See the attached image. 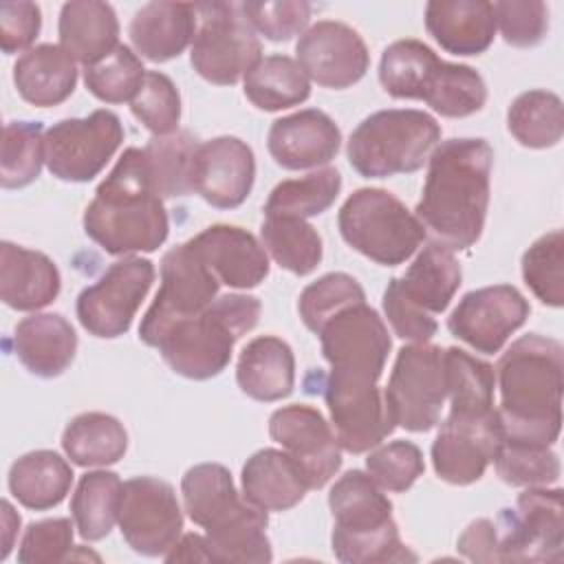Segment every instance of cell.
Listing matches in <instances>:
<instances>
[{
	"instance_id": "29",
	"label": "cell",
	"mask_w": 564,
	"mask_h": 564,
	"mask_svg": "<svg viewBox=\"0 0 564 564\" xmlns=\"http://www.w3.org/2000/svg\"><path fill=\"white\" fill-rule=\"evenodd\" d=\"M13 84L24 101L51 108L66 101L77 86V66L59 44H37L13 64Z\"/></svg>"
},
{
	"instance_id": "7",
	"label": "cell",
	"mask_w": 564,
	"mask_h": 564,
	"mask_svg": "<svg viewBox=\"0 0 564 564\" xmlns=\"http://www.w3.org/2000/svg\"><path fill=\"white\" fill-rule=\"evenodd\" d=\"M322 355L330 364L324 399L370 392L383 375L392 339L379 313L364 302L330 315L315 333Z\"/></svg>"
},
{
	"instance_id": "22",
	"label": "cell",
	"mask_w": 564,
	"mask_h": 564,
	"mask_svg": "<svg viewBox=\"0 0 564 564\" xmlns=\"http://www.w3.org/2000/svg\"><path fill=\"white\" fill-rule=\"evenodd\" d=\"M341 145L337 123L317 108H306L269 128L267 148L273 161L284 170H308L330 163Z\"/></svg>"
},
{
	"instance_id": "3",
	"label": "cell",
	"mask_w": 564,
	"mask_h": 564,
	"mask_svg": "<svg viewBox=\"0 0 564 564\" xmlns=\"http://www.w3.org/2000/svg\"><path fill=\"white\" fill-rule=\"evenodd\" d=\"M84 231L110 256L156 251L170 231L145 152L128 148L84 212Z\"/></svg>"
},
{
	"instance_id": "37",
	"label": "cell",
	"mask_w": 564,
	"mask_h": 564,
	"mask_svg": "<svg viewBox=\"0 0 564 564\" xmlns=\"http://www.w3.org/2000/svg\"><path fill=\"white\" fill-rule=\"evenodd\" d=\"M121 487L123 482L119 476L106 469L88 471L79 478L70 500V513L75 529L84 540L95 542L112 531L119 518Z\"/></svg>"
},
{
	"instance_id": "13",
	"label": "cell",
	"mask_w": 564,
	"mask_h": 564,
	"mask_svg": "<svg viewBox=\"0 0 564 564\" xmlns=\"http://www.w3.org/2000/svg\"><path fill=\"white\" fill-rule=\"evenodd\" d=\"M218 286L189 242L172 247L161 260V289L141 319L139 339L154 348L172 324L205 311L218 297Z\"/></svg>"
},
{
	"instance_id": "4",
	"label": "cell",
	"mask_w": 564,
	"mask_h": 564,
	"mask_svg": "<svg viewBox=\"0 0 564 564\" xmlns=\"http://www.w3.org/2000/svg\"><path fill=\"white\" fill-rule=\"evenodd\" d=\"M189 520L205 529L212 562H271L267 511L236 491L231 474L218 463H200L181 480Z\"/></svg>"
},
{
	"instance_id": "53",
	"label": "cell",
	"mask_w": 564,
	"mask_h": 564,
	"mask_svg": "<svg viewBox=\"0 0 564 564\" xmlns=\"http://www.w3.org/2000/svg\"><path fill=\"white\" fill-rule=\"evenodd\" d=\"M383 313L394 335L414 344L430 341L438 330L434 315H427L425 311L414 306L399 289L397 278H392L383 291Z\"/></svg>"
},
{
	"instance_id": "34",
	"label": "cell",
	"mask_w": 564,
	"mask_h": 564,
	"mask_svg": "<svg viewBox=\"0 0 564 564\" xmlns=\"http://www.w3.org/2000/svg\"><path fill=\"white\" fill-rule=\"evenodd\" d=\"M419 99L443 117L460 119L478 112L485 106L487 86L480 73L471 66L443 62L438 57L421 82Z\"/></svg>"
},
{
	"instance_id": "43",
	"label": "cell",
	"mask_w": 564,
	"mask_h": 564,
	"mask_svg": "<svg viewBox=\"0 0 564 564\" xmlns=\"http://www.w3.org/2000/svg\"><path fill=\"white\" fill-rule=\"evenodd\" d=\"M44 128L40 121H9L2 130L0 183L4 189H20L33 183L44 161Z\"/></svg>"
},
{
	"instance_id": "21",
	"label": "cell",
	"mask_w": 564,
	"mask_h": 564,
	"mask_svg": "<svg viewBox=\"0 0 564 564\" xmlns=\"http://www.w3.org/2000/svg\"><path fill=\"white\" fill-rule=\"evenodd\" d=\"M256 178L253 150L238 137H216L198 143L192 161V192L218 209L247 200Z\"/></svg>"
},
{
	"instance_id": "47",
	"label": "cell",
	"mask_w": 564,
	"mask_h": 564,
	"mask_svg": "<svg viewBox=\"0 0 564 564\" xmlns=\"http://www.w3.org/2000/svg\"><path fill=\"white\" fill-rule=\"evenodd\" d=\"M130 110L154 137L172 134L181 121L178 88L165 73L145 70V77L130 101Z\"/></svg>"
},
{
	"instance_id": "45",
	"label": "cell",
	"mask_w": 564,
	"mask_h": 564,
	"mask_svg": "<svg viewBox=\"0 0 564 564\" xmlns=\"http://www.w3.org/2000/svg\"><path fill=\"white\" fill-rule=\"evenodd\" d=\"M564 236L553 229L540 236L522 253V278L531 293L546 306L560 308L564 304Z\"/></svg>"
},
{
	"instance_id": "52",
	"label": "cell",
	"mask_w": 564,
	"mask_h": 564,
	"mask_svg": "<svg viewBox=\"0 0 564 564\" xmlns=\"http://www.w3.org/2000/svg\"><path fill=\"white\" fill-rule=\"evenodd\" d=\"M75 522L68 518H48L31 522L18 549L22 564H57L70 557Z\"/></svg>"
},
{
	"instance_id": "48",
	"label": "cell",
	"mask_w": 564,
	"mask_h": 564,
	"mask_svg": "<svg viewBox=\"0 0 564 564\" xmlns=\"http://www.w3.org/2000/svg\"><path fill=\"white\" fill-rule=\"evenodd\" d=\"M366 293L361 289V284L348 275V273H326L319 280L311 282L297 302V311L300 317L304 322V326L313 333L319 330V326L335 315L339 308L355 304V302H364Z\"/></svg>"
},
{
	"instance_id": "49",
	"label": "cell",
	"mask_w": 564,
	"mask_h": 564,
	"mask_svg": "<svg viewBox=\"0 0 564 564\" xmlns=\"http://www.w3.org/2000/svg\"><path fill=\"white\" fill-rule=\"evenodd\" d=\"M366 469L383 491L399 494L410 489L423 474V452L412 441L377 445L366 458Z\"/></svg>"
},
{
	"instance_id": "19",
	"label": "cell",
	"mask_w": 564,
	"mask_h": 564,
	"mask_svg": "<svg viewBox=\"0 0 564 564\" xmlns=\"http://www.w3.org/2000/svg\"><path fill=\"white\" fill-rule=\"evenodd\" d=\"M269 434L297 463L308 489H322L341 467V445L313 405L278 408L269 419Z\"/></svg>"
},
{
	"instance_id": "2",
	"label": "cell",
	"mask_w": 564,
	"mask_h": 564,
	"mask_svg": "<svg viewBox=\"0 0 564 564\" xmlns=\"http://www.w3.org/2000/svg\"><path fill=\"white\" fill-rule=\"evenodd\" d=\"M496 379L502 438L553 445L562 427V344L538 333L522 335L502 352Z\"/></svg>"
},
{
	"instance_id": "10",
	"label": "cell",
	"mask_w": 564,
	"mask_h": 564,
	"mask_svg": "<svg viewBox=\"0 0 564 564\" xmlns=\"http://www.w3.org/2000/svg\"><path fill=\"white\" fill-rule=\"evenodd\" d=\"M196 13L203 22L192 42V68L209 84L234 86L262 59L256 31L234 2H203Z\"/></svg>"
},
{
	"instance_id": "32",
	"label": "cell",
	"mask_w": 564,
	"mask_h": 564,
	"mask_svg": "<svg viewBox=\"0 0 564 564\" xmlns=\"http://www.w3.org/2000/svg\"><path fill=\"white\" fill-rule=\"evenodd\" d=\"M460 264L452 249L430 242L414 258L408 271L397 278L403 295L427 315L443 313L460 286Z\"/></svg>"
},
{
	"instance_id": "11",
	"label": "cell",
	"mask_w": 564,
	"mask_h": 564,
	"mask_svg": "<svg viewBox=\"0 0 564 564\" xmlns=\"http://www.w3.org/2000/svg\"><path fill=\"white\" fill-rule=\"evenodd\" d=\"M496 562H560L564 555L562 489L527 487L516 509L494 520Z\"/></svg>"
},
{
	"instance_id": "51",
	"label": "cell",
	"mask_w": 564,
	"mask_h": 564,
	"mask_svg": "<svg viewBox=\"0 0 564 564\" xmlns=\"http://www.w3.org/2000/svg\"><path fill=\"white\" fill-rule=\"evenodd\" d=\"M494 13L505 42L518 48L540 44L549 31V9L540 0L494 2Z\"/></svg>"
},
{
	"instance_id": "57",
	"label": "cell",
	"mask_w": 564,
	"mask_h": 564,
	"mask_svg": "<svg viewBox=\"0 0 564 564\" xmlns=\"http://www.w3.org/2000/svg\"><path fill=\"white\" fill-rule=\"evenodd\" d=\"M20 527V516L13 511L11 502L2 500V551H0V557L4 560L13 546V535Z\"/></svg>"
},
{
	"instance_id": "9",
	"label": "cell",
	"mask_w": 564,
	"mask_h": 564,
	"mask_svg": "<svg viewBox=\"0 0 564 564\" xmlns=\"http://www.w3.org/2000/svg\"><path fill=\"white\" fill-rule=\"evenodd\" d=\"M337 225L341 238L355 251L383 267L403 264L427 234L423 223L381 187L352 192L337 214Z\"/></svg>"
},
{
	"instance_id": "46",
	"label": "cell",
	"mask_w": 564,
	"mask_h": 564,
	"mask_svg": "<svg viewBox=\"0 0 564 564\" xmlns=\"http://www.w3.org/2000/svg\"><path fill=\"white\" fill-rule=\"evenodd\" d=\"M143 77L141 57L126 44H119L112 53L84 68L86 88L106 104L132 101Z\"/></svg>"
},
{
	"instance_id": "1",
	"label": "cell",
	"mask_w": 564,
	"mask_h": 564,
	"mask_svg": "<svg viewBox=\"0 0 564 564\" xmlns=\"http://www.w3.org/2000/svg\"><path fill=\"white\" fill-rule=\"evenodd\" d=\"M414 216L434 242L465 251L480 238L489 207L494 150L485 139H447L430 154Z\"/></svg>"
},
{
	"instance_id": "14",
	"label": "cell",
	"mask_w": 564,
	"mask_h": 564,
	"mask_svg": "<svg viewBox=\"0 0 564 564\" xmlns=\"http://www.w3.org/2000/svg\"><path fill=\"white\" fill-rule=\"evenodd\" d=\"M123 141V126L112 110H95L84 119H62L46 130L44 161L48 172L68 183L93 181Z\"/></svg>"
},
{
	"instance_id": "44",
	"label": "cell",
	"mask_w": 564,
	"mask_h": 564,
	"mask_svg": "<svg viewBox=\"0 0 564 564\" xmlns=\"http://www.w3.org/2000/svg\"><path fill=\"white\" fill-rule=\"evenodd\" d=\"M491 463L511 487H549L560 478V458L551 445L500 438Z\"/></svg>"
},
{
	"instance_id": "23",
	"label": "cell",
	"mask_w": 564,
	"mask_h": 564,
	"mask_svg": "<svg viewBox=\"0 0 564 564\" xmlns=\"http://www.w3.org/2000/svg\"><path fill=\"white\" fill-rule=\"evenodd\" d=\"M189 247L218 282L231 289H253L269 275V256L264 247L242 227L212 225L194 236Z\"/></svg>"
},
{
	"instance_id": "15",
	"label": "cell",
	"mask_w": 564,
	"mask_h": 564,
	"mask_svg": "<svg viewBox=\"0 0 564 564\" xmlns=\"http://www.w3.org/2000/svg\"><path fill=\"white\" fill-rule=\"evenodd\" d=\"M154 282V264L130 256L112 262L101 278L77 297V319L95 337L115 339L128 333Z\"/></svg>"
},
{
	"instance_id": "35",
	"label": "cell",
	"mask_w": 564,
	"mask_h": 564,
	"mask_svg": "<svg viewBox=\"0 0 564 564\" xmlns=\"http://www.w3.org/2000/svg\"><path fill=\"white\" fill-rule=\"evenodd\" d=\"M62 447L79 467H106L123 458L128 432L123 423L104 412L77 414L62 434Z\"/></svg>"
},
{
	"instance_id": "41",
	"label": "cell",
	"mask_w": 564,
	"mask_h": 564,
	"mask_svg": "<svg viewBox=\"0 0 564 564\" xmlns=\"http://www.w3.org/2000/svg\"><path fill=\"white\" fill-rule=\"evenodd\" d=\"M198 139L187 130L165 137H152L143 148L152 185L161 198H178L192 194V161Z\"/></svg>"
},
{
	"instance_id": "42",
	"label": "cell",
	"mask_w": 564,
	"mask_h": 564,
	"mask_svg": "<svg viewBox=\"0 0 564 564\" xmlns=\"http://www.w3.org/2000/svg\"><path fill=\"white\" fill-rule=\"evenodd\" d=\"M445 383L452 410L458 412H487L494 410L496 370L487 361L449 346L443 348Z\"/></svg>"
},
{
	"instance_id": "16",
	"label": "cell",
	"mask_w": 564,
	"mask_h": 564,
	"mask_svg": "<svg viewBox=\"0 0 564 564\" xmlns=\"http://www.w3.org/2000/svg\"><path fill=\"white\" fill-rule=\"evenodd\" d=\"M117 522L134 553L163 557L181 538L183 511L170 482L137 476L121 487Z\"/></svg>"
},
{
	"instance_id": "18",
	"label": "cell",
	"mask_w": 564,
	"mask_h": 564,
	"mask_svg": "<svg viewBox=\"0 0 564 564\" xmlns=\"http://www.w3.org/2000/svg\"><path fill=\"white\" fill-rule=\"evenodd\" d=\"M529 313L531 306L516 286L494 284L465 293L447 317V328L474 350L494 355L527 322Z\"/></svg>"
},
{
	"instance_id": "33",
	"label": "cell",
	"mask_w": 564,
	"mask_h": 564,
	"mask_svg": "<svg viewBox=\"0 0 564 564\" xmlns=\"http://www.w3.org/2000/svg\"><path fill=\"white\" fill-rule=\"evenodd\" d=\"M73 485L70 465L51 449H35L20 456L9 469V491L33 511L57 507Z\"/></svg>"
},
{
	"instance_id": "28",
	"label": "cell",
	"mask_w": 564,
	"mask_h": 564,
	"mask_svg": "<svg viewBox=\"0 0 564 564\" xmlns=\"http://www.w3.org/2000/svg\"><path fill=\"white\" fill-rule=\"evenodd\" d=\"M242 496L262 511H286L302 502L308 482L297 463L284 452L264 447L242 465Z\"/></svg>"
},
{
	"instance_id": "39",
	"label": "cell",
	"mask_w": 564,
	"mask_h": 564,
	"mask_svg": "<svg viewBox=\"0 0 564 564\" xmlns=\"http://www.w3.org/2000/svg\"><path fill=\"white\" fill-rule=\"evenodd\" d=\"M260 238L264 251L295 275H308L322 262V238L304 218L264 216Z\"/></svg>"
},
{
	"instance_id": "20",
	"label": "cell",
	"mask_w": 564,
	"mask_h": 564,
	"mask_svg": "<svg viewBox=\"0 0 564 564\" xmlns=\"http://www.w3.org/2000/svg\"><path fill=\"white\" fill-rule=\"evenodd\" d=\"M295 55L308 79L335 90L357 84L370 66L361 35L337 20H319L308 26L295 44Z\"/></svg>"
},
{
	"instance_id": "38",
	"label": "cell",
	"mask_w": 564,
	"mask_h": 564,
	"mask_svg": "<svg viewBox=\"0 0 564 564\" xmlns=\"http://www.w3.org/2000/svg\"><path fill=\"white\" fill-rule=\"evenodd\" d=\"M507 128L524 148L542 150L557 145L564 132L562 99L542 88L518 95L509 106Z\"/></svg>"
},
{
	"instance_id": "24",
	"label": "cell",
	"mask_w": 564,
	"mask_h": 564,
	"mask_svg": "<svg viewBox=\"0 0 564 564\" xmlns=\"http://www.w3.org/2000/svg\"><path fill=\"white\" fill-rule=\"evenodd\" d=\"M62 289L55 262L42 253L4 240L0 245V297L15 311H40Z\"/></svg>"
},
{
	"instance_id": "26",
	"label": "cell",
	"mask_w": 564,
	"mask_h": 564,
	"mask_svg": "<svg viewBox=\"0 0 564 564\" xmlns=\"http://www.w3.org/2000/svg\"><path fill=\"white\" fill-rule=\"evenodd\" d=\"M13 352L35 377H59L75 359L77 335L59 313H33L15 324Z\"/></svg>"
},
{
	"instance_id": "8",
	"label": "cell",
	"mask_w": 564,
	"mask_h": 564,
	"mask_svg": "<svg viewBox=\"0 0 564 564\" xmlns=\"http://www.w3.org/2000/svg\"><path fill=\"white\" fill-rule=\"evenodd\" d=\"M441 139V126L423 110L388 108L366 117L350 134L346 154L366 178H388L423 167Z\"/></svg>"
},
{
	"instance_id": "17",
	"label": "cell",
	"mask_w": 564,
	"mask_h": 564,
	"mask_svg": "<svg viewBox=\"0 0 564 564\" xmlns=\"http://www.w3.org/2000/svg\"><path fill=\"white\" fill-rule=\"evenodd\" d=\"M502 438L498 408L487 412L449 410L434 443L432 465L449 485H471L482 478Z\"/></svg>"
},
{
	"instance_id": "25",
	"label": "cell",
	"mask_w": 564,
	"mask_h": 564,
	"mask_svg": "<svg viewBox=\"0 0 564 564\" xmlns=\"http://www.w3.org/2000/svg\"><path fill=\"white\" fill-rule=\"evenodd\" d=\"M425 29L452 55H480L496 35L494 2L432 0L425 7Z\"/></svg>"
},
{
	"instance_id": "36",
	"label": "cell",
	"mask_w": 564,
	"mask_h": 564,
	"mask_svg": "<svg viewBox=\"0 0 564 564\" xmlns=\"http://www.w3.org/2000/svg\"><path fill=\"white\" fill-rule=\"evenodd\" d=\"M247 99L267 112L300 106L311 95V82L297 59L289 55H267L245 75Z\"/></svg>"
},
{
	"instance_id": "6",
	"label": "cell",
	"mask_w": 564,
	"mask_h": 564,
	"mask_svg": "<svg viewBox=\"0 0 564 564\" xmlns=\"http://www.w3.org/2000/svg\"><path fill=\"white\" fill-rule=\"evenodd\" d=\"M260 311V300L253 295H218L198 315L172 324L154 348L176 375L194 381L212 379L229 366L234 344L256 328Z\"/></svg>"
},
{
	"instance_id": "54",
	"label": "cell",
	"mask_w": 564,
	"mask_h": 564,
	"mask_svg": "<svg viewBox=\"0 0 564 564\" xmlns=\"http://www.w3.org/2000/svg\"><path fill=\"white\" fill-rule=\"evenodd\" d=\"M42 29V11L35 2H0V46L4 55L31 46Z\"/></svg>"
},
{
	"instance_id": "12",
	"label": "cell",
	"mask_w": 564,
	"mask_h": 564,
	"mask_svg": "<svg viewBox=\"0 0 564 564\" xmlns=\"http://www.w3.org/2000/svg\"><path fill=\"white\" fill-rule=\"evenodd\" d=\"M383 399L394 425L408 432L432 430L447 399L443 348L427 341L403 346L397 352Z\"/></svg>"
},
{
	"instance_id": "56",
	"label": "cell",
	"mask_w": 564,
	"mask_h": 564,
	"mask_svg": "<svg viewBox=\"0 0 564 564\" xmlns=\"http://www.w3.org/2000/svg\"><path fill=\"white\" fill-rule=\"evenodd\" d=\"M165 562H212L207 540L198 533L181 535L174 546L163 555Z\"/></svg>"
},
{
	"instance_id": "50",
	"label": "cell",
	"mask_w": 564,
	"mask_h": 564,
	"mask_svg": "<svg viewBox=\"0 0 564 564\" xmlns=\"http://www.w3.org/2000/svg\"><path fill=\"white\" fill-rule=\"evenodd\" d=\"M240 9L251 29L271 42H289L293 35L304 33L311 20V4L304 0L242 2Z\"/></svg>"
},
{
	"instance_id": "27",
	"label": "cell",
	"mask_w": 564,
	"mask_h": 564,
	"mask_svg": "<svg viewBox=\"0 0 564 564\" xmlns=\"http://www.w3.org/2000/svg\"><path fill=\"white\" fill-rule=\"evenodd\" d=\"M198 31L196 4L189 2H148L130 22V42L134 51L150 62L178 57Z\"/></svg>"
},
{
	"instance_id": "40",
	"label": "cell",
	"mask_w": 564,
	"mask_h": 564,
	"mask_svg": "<svg viewBox=\"0 0 564 564\" xmlns=\"http://www.w3.org/2000/svg\"><path fill=\"white\" fill-rule=\"evenodd\" d=\"M341 189V174L335 167H319L302 178L278 183L267 203L264 216L311 218L326 212Z\"/></svg>"
},
{
	"instance_id": "30",
	"label": "cell",
	"mask_w": 564,
	"mask_h": 564,
	"mask_svg": "<svg viewBox=\"0 0 564 564\" xmlns=\"http://www.w3.org/2000/svg\"><path fill=\"white\" fill-rule=\"evenodd\" d=\"M236 381L247 397L262 403L289 397L295 383V357L291 346L275 335L251 339L240 352Z\"/></svg>"
},
{
	"instance_id": "5",
	"label": "cell",
	"mask_w": 564,
	"mask_h": 564,
	"mask_svg": "<svg viewBox=\"0 0 564 564\" xmlns=\"http://www.w3.org/2000/svg\"><path fill=\"white\" fill-rule=\"evenodd\" d=\"M333 513V553L346 564L414 562L416 555L399 538L392 502L361 469L346 471L328 494Z\"/></svg>"
},
{
	"instance_id": "55",
	"label": "cell",
	"mask_w": 564,
	"mask_h": 564,
	"mask_svg": "<svg viewBox=\"0 0 564 564\" xmlns=\"http://www.w3.org/2000/svg\"><path fill=\"white\" fill-rule=\"evenodd\" d=\"M456 549L471 562H496V527L489 518H478L460 533Z\"/></svg>"
},
{
	"instance_id": "31",
	"label": "cell",
	"mask_w": 564,
	"mask_h": 564,
	"mask_svg": "<svg viewBox=\"0 0 564 564\" xmlns=\"http://www.w3.org/2000/svg\"><path fill=\"white\" fill-rule=\"evenodd\" d=\"M59 46L75 62L90 66L119 46V20L108 2H66L59 11Z\"/></svg>"
}]
</instances>
